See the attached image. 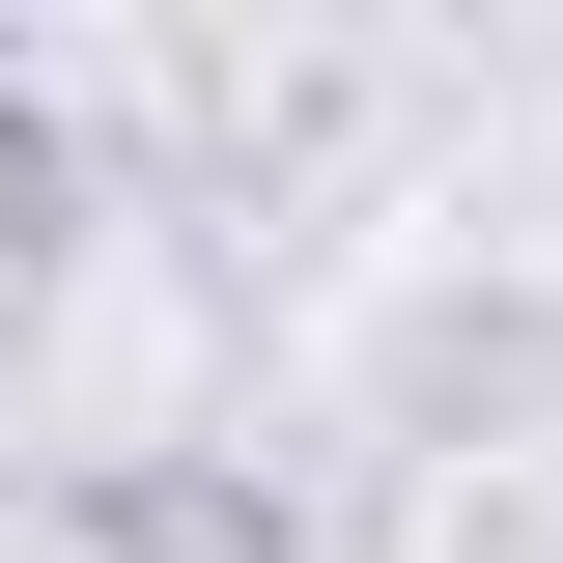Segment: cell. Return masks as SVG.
Segmentation results:
<instances>
[{
  "label": "cell",
  "instance_id": "obj_1",
  "mask_svg": "<svg viewBox=\"0 0 563 563\" xmlns=\"http://www.w3.org/2000/svg\"><path fill=\"white\" fill-rule=\"evenodd\" d=\"M57 536H85V563H310V507H282L254 451H85Z\"/></svg>",
  "mask_w": 563,
  "mask_h": 563
},
{
  "label": "cell",
  "instance_id": "obj_2",
  "mask_svg": "<svg viewBox=\"0 0 563 563\" xmlns=\"http://www.w3.org/2000/svg\"><path fill=\"white\" fill-rule=\"evenodd\" d=\"M57 225H85V113H57V85H29V29H0V282L57 254Z\"/></svg>",
  "mask_w": 563,
  "mask_h": 563
}]
</instances>
